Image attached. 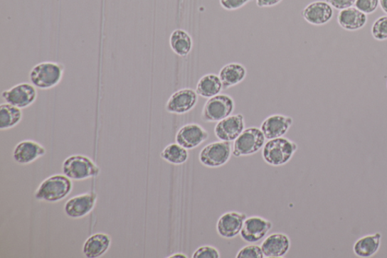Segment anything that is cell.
<instances>
[{
    "instance_id": "6da1fadb",
    "label": "cell",
    "mask_w": 387,
    "mask_h": 258,
    "mask_svg": "<svg viewBox=\"0 0 387 258\" xmlns=\"http://www.w3.org/2000/svg\"><path fill=\"white\" fill-rule=\"evenodd\" d=\"M73 190V183L63 174H55L45 179L36 190V200L55 203L63 200Z\"/></svg>"
},
{
    "instance_id": "7a4b0ae2",
    "label": "cell",
    "mask_w": 387,
    "mask_h": 258,
    "mask_svg": "<svg viewBox=\"0 0 387 258\" xmlns=\"http://www.w3.org/2000/svg\"><path fill=\"white\" fill-rule=\"evenodd\" d=\"M65 66L55 62H43L35 65L29 73V80L36 89L51 90L62 82Z\"/></svg>"
},
{
    "instance_id": "3957f363",
    "label": "cell",
    "mask_w": 387,
    "mask_h": 258,
    "mask_svg": "<svg viewBox=\"0 0 387 258\" xmlns=\"http://www.w3.org/2000/svg\"><path fill=\"white\" fill-rule=\"evenodd\" d=\"M297 149V144L289 139H270L263 146V158L271 166H282L292 160Z\"/></svg>"
},
{
    "instance_id": "277c9868",
    "label": "cell",
    "mask_w": 387,
    "mask_h": 258,
    "mask_svg": "<svg viewBox=\"0 0 387 258\" xmlns=\"http://www.w3.org/2000/svg\"><path fill=\"white\" fill-rule=\"evenodd\" d=\"M63 171L71 181H85L98 177L101 170L90 157L74 155L64 161Z\"/></svg>"
},
{
    "instance_id": "5b68a950",
    "label": "cell",
    "mask_w": 387,
    "mask_h": 258,
    "mask_svg": "<svg viewBox=\"0 0 387 258\" xmlns=\"http://www.w3.org/2000/svg\"><path fill=\"white\" fill-rule=\"evenodd\" d=\"M234 100L226 94L215 96L206 102L201 119L204 122H219L232 115L235 110Z\"/></svg>"
},
{
    "instance_id": "8992f818",
    "label": "cell",
    "mask_w": 387,
    "mask_h": 258,
    "mask_svg": "<svg viewBox=\"0 0 387 258\" xmlns=\"http://www.w3.org/2000/svg\"><path fill=\"white\" fill-rule=\"evenodd\" d=\"M265 141L261 129L255 127L248 128L235 140L233 156L240 157L255 154L264 146Z\"/></svg>"
},
{
    "instance_id": "52a82bcc",
    "label": "cell",
    "mask_w": 387,
    "mask_h": 258,
    "mask_svg": "<svg viewBox=\"0 0 387 258\" xmlns=\"http://www.w3.org/2000/svg\"><path fill=\"white\" fill-rule=\"evenodd\" d=\"M232 154L231 144L220 141L203 148L199 154V161L206 167L220 168L229 161Z\"/></svg>"
},
{
    "instance_id": "ba28073f",
    "label": "cell",
    "mask_w": 387,
    "mask_h": 258,
    "mask_svg": "<svg viewBox=\"0 0 387 258\" xmlns=\"http://www.w3.org/2000/svg\"><path fill=\"white\" fill-rule=\"evenodd\" d=\"M38 96V90L30 83H20L2 92L6 102L21 109L31 107Z\"/></svg>"
},
{
    "instance_id": "9c48e42d",
    "label": "cell",
    "mask_w": 387,
    "mask_h": 258,
    "mask_svg": "<svg viewBox=\"0 0 387 258\" xmlns=\"http://www.w3.org/2000/svg\"><path fill=\"white\" fill-rule=\"evenodd\" d=\"M97 203L94 193L80 194L68 199L64 206L65 214L71 219H81L89 215Z\"/></svg>"
},
{
    "instance_id": "30bf717a",
    "label": "cell",
    "mask_w": 387,
    "mask_h": 258,
    "mask_svg": "<svg viewBox=\"0 0 387 258\" xmlns=\"http://www.w3.org/2000/svg\"><path fill=\"white\" fill-rule=\"evenodd\" d=\"M198 96L197 92L192 89H181L169 98L165 109L167 112L171 114L188 113L196 107L198 100Z\"/></svg>"
},
{
    "instance_id": "8fae6325",
    "label": "cell",
    "mask_w": 387,
    "mask_h": 258,
    "mask_svg": "<svg viewBox=\"0 0 387 258\" xmlns=\"http://www.w3.org/2000/svg\"><path fill=\"white\" fill-rule=\"evenodd\" d=\"M245 117L241 114L230 115L217 122L214 134L218 139L225 142H233L245 131Z\"/></svg>"
},
{
    "instance_id": "7c38bea8",
    "label": "cell",
    "mask_w": 387,
    "mask_h": 258,
    "mask_svg": "<svg viewBox=\"0 0 387 258\" xmlns=\"http://www.w3.org/2000/svg\"><path fill=\"white\" fill-rule=\"evenodd\" d=\"M46 154V148L41 144L31 139L21 141L12 152V158L21 166H28L43 157Z\"/></svg>"
},
{
    "instance_id": "4fadbf2b",
    "label": "cell",
    "mask_w": 387,
    "mask_h": 258,
    "mask_svg": "<svg viewBox=\"0 0 387 258\" xmlns=\"http://www.w3.org/2000/svg\"><path fill=\"white\" fill-rule=\"evenodd\" d=\"M272 228V222L259 216L247 217L240 232L242 240L248 243L262 240Z\"/></svg>"
},
{
    "instance_id": "5bb4252c",
    "label": "cell",
    "mask_w": 387,
    "mask_h": 258,
    "mask_svg": "<svg viewBox=\"0 0 387 258\" xmlns=\"http://www.w3.org/2000/svg\"><path fill=\"white\" fill-rule=\"evenodd\" d=\"M209 137V134L198 124H189L181 127L176 135V142L186 149L198 147Z\"/></svg>"
},
{
    "instance_id": "9a60e30c",
    "label": "cell",
    "mask_w": 387,
    "mask_h": 258,
    "mask_svg": "<svg viewBox=\"0 0 387 258\" xmlns=\"http://www.w3.org/2000/svg\"><path fill=\"white\" fill-rule=\"evenodd\" d=\"M247 218L245 214L229 211L223 215L217 221L216 230L225 239H233L240 232Z\"/></svg>"
},
{
    "instance_id": "2e32d148",
    "label": "cell",
    "mask_w": 387,
    "mask_h": 258,
    "mask_svg": "<svg viewBox=\"0 0 387 258\" xmlns=\"http://www.w3.org/2000/svg\"><path fill=\"white\" fill-rule=\"evenodd\" d=\"M302 16L310 25L324 26L332 19L334 8L326 1H314L302 10Z\"/></svg>"
},
{
    "instance_id": "e0dca14e",
    "label": "cell",
    "mask_w": 387,
    "mask_h": 258,
    "mask_svg": "<svg viewBox=\"0 0 387 258\" xmlns=\"http://www.w3.org/2000/svg\"><path fill=\"white\" fill-rule=\"evenodd\" d=\"M294 120L292 117L283 114H272L265 119L260 127L265 139H273L285 135Z\"/></svg>"
},
{
    "instance_id": "ac0fdd59",
    "label": "cell",
    "mask_w": 387,
    "mask_h": 258,
    "mask_svg": "<svg viewBox=\"0 0 387 258\" xmlns=\"http://www.w3.org/2000/svg\"><path fill=\"white\" fill-rule=\"evenodd\" d=\"M290 238L284 233H273L265 238L260 247L265 257L280 258L285 257L290 249Z\"/></svg>"
},
{
    "instance_id": "d6986e66",
    "label": "cell",
    "mask_w": 387,
    "mask_h": 258,
    "mask_svg": "<svg viewBox=\"0 0 387 258\" xmlns=\"http://www.w3.org/2000/svg\"><path fill=\"white\" fill-rule=\"evenodd\" d=\"M112 244V238L108 234L99 232L92 235L83 246V253L88 258H99L104 256Z\"/></svg>"
},
{
    "instance_id": "ffe728a7",
    "label": "cell",
    "mask_w": 387,
    "mask_h": 258,
    "mask_svg": "<svg viewBox=\"0 0 387 258\" xmlns=\"http://www.w3.org/2000/svg\"><path fill=\"white\" fill-rule=\"evenodd\" d=\"M367 22V15L354 6L340 11L337 15L339 26L348 31L361 30L366 26Z\"/></svg>"
},
{
    "instance_id": "44dd1931",
    "label": "cell",
    "mask_w": 387,
    "mask_h": 258,
    "mask_svg": "<svg viewBox=\"0 0 387 258\" xmlns=\"http://www.w3.org/2000/svg\"><path fill=\"white\" fill-rule=\"evenodd\" d=\"M382 234L381 232L366 235L355 242L354 252L358 257H372L380 250Z\"/></svg>"
},
{
    "instance_id": "7402d4cb",
    "label": "cell",
    "mask_w": 387,
    "mask_h": 258,
    "mask_svg": "<svg viewBox=\"0 0 387 258\" xmlns=\"http://www.w3.org/2000/svg\"><path fill=\"white\" fill-rule=\"evenodd\" d=\"M246 76V68L243 65L236 63L226 65L221 68L219 74L225 90L239 85L245 79Z\"/></svg>"
},
{
    "instance_id": "603a6c76",
    "label": "cell",
    "mask_w": 387,
    "mask_h": 258,
    "mask_svg": "<svg viewBox=\"0 0 387 258\" xmlns=\"http://www.w3.org/2000/svg\"><path fill=\"white\" fill-rule=\"evenodd\" d=\"M223 89V86L220 77L214 74H208L198 80L196 92L198 96L211 99L219 95Z\"/></svg>"
},
{
    "instance_id": "cb8c5ba5",
    "label": "cell",
    "mask_w": 387,
    "mask_h": 258,
    "mask_svg": "<svg viewBox=\"0 0 387 258\" xmlns=\"http://www.w3.org/2000/svg\"><path fill=\"white\" fill-rule=\"evenodd\" d=\"M23 119L21 109L7 102L0 105V130L7 131L18 125Z\"/></svg>"
},
{
    "instance_id": "d4e9b609",
    "label": "cell",
    "mask_w": 387,
    "mask_h": 258,
    "mask_svg": "<svg viewBox=\"0 0 387 258\" xmlns=\"http://www.w3.org/2000/svg\"><path fill=\"white\" fill-rule=\"evenodd\" d=\"M169 45L174 53L179 56H187L192 50L193 41L188 32L176 29L169 37Z\"/></svg>"
},
{
    "instance_id": "484cf974",
    "label": "cell",
    "mask_w": 387,
    "mask_h": 258,
    "mask_svg": "<svg viewBox=\"0 0 387 258\" xmlns=\"http://www.w3.org/2000/svg\"><path fill=\"white\" fill-rule=\"evenodd\" d=\"M161 157L162 159L174 166H180L186 163L189 158L186 149L178 144H171L166 146L162 151Z\"/></svg>"
},
{
    "instance_id": "4316f807",
    "label": "cell",
    "mask_w": 387,
    "mask_h": 258,
    "mask_svg": "<svg viewBox=\"0 0 387 258\" xmlns=\"http://www.w3.org/2000/svg\"><path fill=\"white\" fill-rule=\"evenodd\" d=\"M371 35L374 40H387V15L375 20L371 26Z\"/></svg>"
},
{
    "instance_id": "83f0119b",
    "label": "cell",
    "mask_w": 387,
    "mask_h": 258,
    "mask_svg": "<svg viewBox=\"0 0 387 258\" xmlns=\"http://www.w3.org/2000/svg\"><path fill=\"white\" fill-rule=\"evenodd\" d=\"M380 6V0H356L355 7L366 15H371Z\"/></svg>"
},
{
    "instance_id": "f1b7e54d",
    "label": "cell",
    "mask_w": 387,
    "mask_h": 258,
    "mask_svg": "<svg viewBox=\"0 0 387 258\" xmlns=\"http://www.w3.org/2000/svg\"><path fill=\"white\" fill-rule=\"evenodd\" d=\"M237 258H263L264 254L258 245L250 244L242 248L236 255Z\"/></svg>"
},
{
    "instance_id": "f546056e",
    "label": "cell",
    "mask_w": 387,
    "mask_h": 258,
    "mask_svg": "<svg viewBox=\"0 0 387 258\" xmlns=\"http://www.w3.org/2000/svg\"><path fill=\"white\" fill-rule=\"evenodd\" d=\"M193 258H220L221 253L213 246L205 245L198 248L192 255Z\"/></svg>"
},
{
    "instance_id": "4dcf8cb0",
    "label": "cell",
    "mask_w": 387,
    "mask_h": 258,
    "mask_svg": "<svg viewBox=\"0 0 387 258\" xmlns=\"http://www.w3.org/2000/svg\"><path fill=\"white\" fill-rule=\"evenodd\" d=\"M252 0H220L221 6L228 11H233L243 7Z\"/></svg>"
},
{
    "instance_id": "1f68e13d",
    "label": "cell",
    "mask_w": 387,
    "mask_h": 258,
    "mask_svg": "<svg viewBox=\"0 0 387 258\" xmlns=\"http://www.w3.org/2000/svg\"><path fill=\"white\" fill-rule=\"evenodd\" d=\"M334 9L336 10H344L355 6L356 0H325Z\"/></svg>"
},
{
    "instance_id": "d6a6232c",
    "label": "cell",
    "mask_w": 387,
    "mask_h": 258,
    "mask_svg": "<svg viewBox=\"0 0 387 258\" xmlns=\"http://www.w3.org/2000/svg\"><path fill=\"white\" fill-rule=\"evenodd\" d=\"M282 1V0H257V5L260 8L272 7Z\"/></svg>"
},
{
    "instance_id": "836d02e7",
    "label": "cell",
    "mask_w": 387,
    "mask_h": 258,
    "mask_svg": "<svg viewBox=\"0 0 387 258\" xmlns=\"http://www.w3.org/2000/svg\"><path fill=\"white\" fill-rule=\"evenodd\" d=\"M380 6L383 13L387 15V0H380Z\"/></svg>"
},
{
    "instance_id": "e575fe53",
    "label": "cell",
    "mask_w": 387,
    "mask_h": 258,
    "mask_svg": "<svg viewBox=\"0 0 387 258\" xmlns=\"http://www.w3.org/2000/svg\"><path fill=\"white\" fill-rule=\"evenodd\" d=\"M169 257H187V256L183 253H176Z\"/></svg>"
},
{
    "instance_id": "d590c367",
    "label": "cell",
    "mask_w": 387,
    "mask_h": 258,
    "mask_svg": "<svg viewBox=\"0 0 387 258\" xmlns=\"http://www.w3.org/2000/svg\"><path fill=\"white\" fill-rule=\"evenodd\" d=\"M386 87H387V84H386Z\"/></svg>"
}]
</instances>
